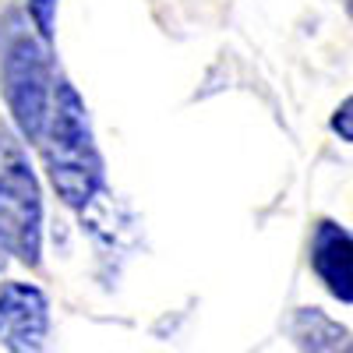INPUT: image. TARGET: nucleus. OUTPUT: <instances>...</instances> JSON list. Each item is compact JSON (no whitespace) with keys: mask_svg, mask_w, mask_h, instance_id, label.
Wrapping results in <instances>:
<instances>
[{"mask_svg":"<svg viewBox=\"0 0 353 353\" xmlns=\"http://www.w3.org/2000/svg\"><path fill=\"white\" fill-rule=\"evenodd\" d=\"M43 159L50 184L68 209H88L103 191V156L92 141V128L85 117V103L74 85L57 81L50 124L43 131Z\"/></svg>","mask_w":353,"mask_h":353,"instance_id":"f257e3e1","label":"nucleus"},{"mask_svg":"<svg viewBox=\"0 0 353 353\" xmlns=\"http://www.w3.org/2000/svg\"><path fill=\"white\" fill-rule=\"evenodd\" d=\"M0 81H4V96L21 138L43 141L50 110H53L57 78L50 71L46 46L21 25L18 14L11 18V28L4 43H0Z\"/></svg>","mask_w":353,"mask_h":353,"instance_id":"f03ea898","label":"nucleus"},{"mask_svg":"<svg viewBox=\"0 0 353 353\" xmlns=\"http://www.w3.org/2000/svg\"><path fill=\"white\" fill-rule=\"evenodd\" d=\"M0 251L39 265L43 251V201L39 184L21 152H11V159H0Z\"/></svg>","mask_w":353,"mask_h":353,"instance_id":"7ed1b4c3","label":"nucleus"},{"mask_svg":"<svg viewBox=\"0 0 353 353\" xmlns=\"http://www.w3.org/2000/svg\"><path fill=\"white\" fill-rule=\"evenodd\" d=\"M50 336V301L36 283L0 286V346L8 353H43Z\"/></svg>","mask_w":353,"mask_h":353,"instance_id":"20e7f679","label":"nucleus"},{"mask_svg":"<svg viewBox=\"0 0 353 353\" xmlns=\"http://www.w3.org/2000/svg\"><path fill=\"white\" fill-rule=\"evenodd\" d=\"M311 272L336 301L353 304V233L332 219H321L311 237Z\"/></svg>","mask_w":353,"mask_h":353,"instance_id":"39448f33","label":"nucleus"},{"mask_svg":"<svg viewBox=\"0 0 353 353\" xmlns=\"http://www.w3.org/2000/svg\"><path fill=\"white\" fill-rule=\"evenodd\" d=\"M290 339L297 353H353V332L321 307H297L290 318Z\"/></svg>","mask_w":353,"mask_h":353,"instance_id":"423d86ee","label":"nucleus"},{"mask_svg":"<svg viewBox=\"0 0 353 353\" xmlns=\"http://www.w3.org/2000/svg\"><path fill=\"white\" fill-rule=\"evenodd\" d=\"M28 14H32L39 36L50 43L53 39V21H57V0H28Z\"/></svg>","mask_w":353,"mask_h":353,"instance_id":"0eeeda50","label":"nucleus"},{"mask_svg":"<svg viewBox=\"0 0 353 353\" xmlns=\"http://www.w3.org/2000/svg\"><path fill=\"white\" fill-rule=\"evenodd\" d=\"M332 134H339V141L353 145V96H346L336 113H332Z\"/></svg>","mask_w":353,"mask_h":353,"instance_id":"6e6552de","label":"nucleus"}]
</instances>
